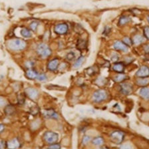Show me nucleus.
Returning a JSON list of instances; mask_svg holds the SVG:
<instances>
[{
  "mask_svg": "<svg viewBox=\"0 0 149 149\" xmlns=\"http://www.w3.org/2000/svg\"><path fill=\"white\" fill-rule=\"evenodd\" d=\"M43 116L46 118H51V119H58L59 115L53 109H47L43 112Z\"/></svg>",
  "mask_w": 149,
  "mask_h": 149,
  "instance_id": "nucleus-9",
  "label": "nucleus"
},
{
  "mask_svg": "<svg viewBox=\"0 0 149 149\" xmlns=\"http://www.w3.org/2000/svg\"><path fill=\"white\" fill-rule=\"evenodd\" d=\"M8 148V143L4 141L0 140V148Z\"/></svg>",
  "mask_w": 149,
  "mask_h": 149,
  "instance_id": "nucleus-32",
  "label": "nucleus"
},
{
  "mask_svg": "<svg viewBox=\"0 0 149 149\" xmlns=\"http://www.w3.org/2000/svg\"><path fill=\"white\" fill-rule=\"evenodd\" d=\"M91 137L89 136H84V137L83 138V141H82V143L84 144V145H86V144H87L89 142L91 141Z\"/></svg>",
  "mask_w": 149,
  "mask_h": 149,
  "instance_id": "nucleus-29",
  "label": "nucleus"
},
{
  "mask_svg": "<svg viewBox=\"0 0 149 149\" xmlns=\"http://www.w3.org/2000/svg\"><path fill=\"white\" fill-rule=\"evenodd\" d=\"M47 77L45 74L41 73V74H38V76H37L36 79H37V80L39 81H45L47 80Z\"/></svg>",
  "mask_w": 149,
  "mask_h": 149,
  "instance_id": "nucleus-27",
  "label": "nucleus"
},
{
  "mask_svg": "<svg viewBox=\"0 0 149 149\" xmlns=\"http://www.w3.org/2000/svg\"><path fill=\"white\" fill-rule=\"evenodd\" d=\"M74 57H75V55H74V53L73 52L69 53L66 56L67 59L69 61H72L73 59H74Z\"/></svg>",
  "mask_w": 149,
  "mask_h": 149,
  "instance_id": "nucleus-31",
  "label": "nucleus"
},
{
  "mask_svg": "<svg viewBox=\"0 0 149 149\" xmlns=\"http://www.w3.org/2000/svg\"><path fill=\"white\" fill-rule=\"evenodd\" d=\"M147 20H148V23H149V15L147 16Z\"/></svg>",
  "mask_w": 149,
  "mask_h": 149,
  "instance_id": "nucleus-42",
  "label": "nucleus"
},
{
  "mask_svg": "<svg viewBox=\"0 0 149 149\" xmlns=\"http://www.w3.org/2000/svg\"><path fill=\"white\" fill-rule=\"evenodd\" d=\"M136 75L140 78L148 77H149V67L147 66H142L136 72Z\"/></svg>",
  "mask_w": 149,
  "mask_h": 149,
  "instance_id": "nucleus-8",
  "label": "nucleus"
},
{
  "mask_svg": "<svg viewBox=\"0 0 149 149\" xmlns=\"http://www.w3.org/2000/svg\"><path fill=\"white\" fill-rule=\"evenodd\" d=\"M92 143L95 146H101L104 144V139L101 136L95 137V139H93Z\"/></svg>",
  "mask_w": 149,
  "mask_h": 149,
  "instance_id": "nucleus-19",
  "label": "nucleus"
},
{
  "mask_svg": "<svg viewBox=\"0 0 149 149\" xmlns=\"http://www.w3.org/2000/svg\"><path fill=\"white\" fill-rule=\"evenodd\" d=\"M110 137L113 143L116 144H120L124 140L125 133L120 130H115L110 134Z\"/></svg>",
  "mask_w": 149,
  "mask_h": 149,
  "instance_id": "nucleus-4",
  "label": "nucleus"
},
{
  "mask_svg": "<svg viewBox=\"0 0 149 149\" xmlns=\"http://www.w3.org/2000/svg\"><path fill=\"white\" fill-rule=\"evenodd\" d=\"M146 60H149V53H146Z\"/></svg>",
  "mask_w": 149,
  "mask_h": 149,
  "instance_id": "nucleus-41",
  "label": "nucleus"
},
{
  "mask_svg": "<svg viewBox=\"0 0 149 149\" xmlns=\"http://www.w3.org/2000/svg\"><path fill=\"white\" fill-rule=\"evenodd\" d=\"M108 97V93L105 90L99 89L94 93L93 99L95 102H101L105 101Z\"/></svg>",
  "mask_w": 149,
  "mask_h": 149,
  "instance_id": "nucleus-3",
  "label": "nucleus"
},
{
  "mask_svg": "<svg viewBox=\"0 0 149 149\" xmlns=\"http://www.w3.org/2000/svg\"><path fill=\"white\" fill-rule=\"evenodd\" d=\"M21 35H22L23 37L29 38V37H31L32 36V33L29 29H27V28H23V29L21 30Z\"/></svg>",
  "mask_w": 149,
  "mask_h": 149,
  "instance_id": "nucleus-22",
  "label": "nucleus"
},
{
  "mask_svg": "<svg viewBox=\"0 0 149 149\" xmlns=\"http://www.w3.org/2000/svg\"><path fill=\"white\" fill-rule=\"evenodd\" d=\"M25 93L27 96L31 99H36L38 97L39 93L33 88H27L25 89Z\"/></svg>",
  "mask_w": 149,
  "mask_h": 149,
  "instance_id": "nucleus-12",
  "label": "nucleus"
},
{
  "mask_svg": "<svg viewBox=\"0 0 149 149\" xmlns=\"http://www.w3.org/2000/svg\"><path fill=\"white\" fill-rule=\"evenodd\" d=\"M139 94L144 99L149 101V88L143 87V88L140 90Z\"/></svg>",
  "mask_w": 149,
  "mask_h": 149,
  "instance_id": "nucleus-14",
  "label": "nucleus"
},
{
  "mask_svg": "<svg viewBox=\"0 0 149 149\" xmlns=\"http://www.w3.org/2000/svg\"><path fill=\"white\" fill-rule=\"evenodd\" d=\"M59 65V61L57 58L51 60L47 64V69L51 71H55L57 69Z\"/></svg>",
  "mask_w": 149,
  "mask_h": 149,
  "instance_id": "nucleus-11",
  "label": "nucleus"
},
{
  "mask_svg": "<svg viewBox=\"0 0 149 149\" xmlns=\"http://www.w3.org/2000/svg\"><path fill=\"white\" fill-rule=\"evenodd\" d=\"M111 59H112V60H113V61H116L118 59V57L116 54H115V55L113 56V57H111Z\"/></svg>",
  "mask_w": 149,
  "mask_h": 149,
  "instance_id": "nucleus-39",
  "label": "nucleus"
},
{
  "mask_svg": "<svg viewBox=\"0 0 149 149\" xmlns=\"http://www.w3.org/2000/svg\"><path fill=\"white\" fill-rule=\"evenodd\" d=\"M69 27L66 23H59L55 27L54 31L57 34L64 35L68 31Z\"/></svg>",
  "mask_w": 149,
  "mask_h": 149,
  "instance_id": "nucleus-7",
  "label": "nucleus"
},
{
  "mask_svg": "<svg viewBox=\"0 0 149 149\" xmlns=\"http://www.w3.org/2000/svg\"><path fill=\"white\" fill-rule=\"evenodd\" d=\"M133 91V87L130 83H123L120 84V93L125 95L131 94Z\"/></svg>",
  "mask_w": 149,
  "mask_h": 149,
  "instance_id": "nucleus-6",
  "label": "nucleus"
},
{
  "mask_svg": "<svg viewBox=\"0 0 149 149\" xmlns=\"http://www.w3.org/2000/svg\"><path fill=\"white\" fill-rule=\"evenodd\" d=\"M149 83V79L147 77L141 78L137 79L136 81V84L137 85L141 86V87H146Z\"/></svg>",
  "mask_w": 149,
  "mask_h": 149,
  "instance_id": "nucleus-17",
  "label": "nucleus"
},
{
  "mask_svg": "<svg viewBox=\"0 0 149 149\" xmlns=\"http://www.w3.org/2000/svg\"><path fill=\"white\" fill-rule=\"evenodd\" d=\"M38 25H39V22H33L29 25L30 29H31L32 31H36V29H37V27H38Z\"/></svg>",
  "mask_w": 149,
  "mask_h": 149,
  "instance_id": "nucleus-28",
  "label": "nucleus"
},
{
  "mask_svg": "<svg viewBox=\"0 0 149 149\" xmlns=\"http://www.w3.org/2000/svg\"><path fill=\"white\" fill-rule=\"evenodd\" d=\"M25 101V97L23 96V95H21L18 97V102L19 104H23Z\"/></svg>",
  "mask_w": 149,
  "mask_h": 149,
  "instance_id": "nucleus-35",
  "label": "nucleus"
},
{
  "mask_svg": "<svg viewBox=\"0 0 149 149\" xmlns=\"http://www.w3.org/2000/svg\"><path fill=\"white\" fill-rule=\"evenodd\" d=\"M127 79H129V77H128L127 74H118L117 76H116L115 78H114V81H116V82H117V83H123V81L127 80Z\"/></svg>",
  "mask_w": 149,
  "mask_h": 149,
  "instance_id": "nucleus-18",
  "label": "nucleus"
},
{
  "mask_svg": "<svg viewBox=\"0 0 149 149\" xmlns=\"http://www.w3.org/2000/svg\"><path fill=\"white\" fill-rule=\"evenodd\" d=\"M20 142L17 139H13L8 143V148H17L20 147Z\"/></svg>",
  "mask_w": 149,
  "mask_h": 149,
  "instance_id": "nucleus-15",
  "label": "nucleus"
},
{
  "mask_svg": "<svg viewBox=\"0 0 149 149\" xmlns=\"http://www.w3.org/2000/svg\"><path fill=\"white\" fill-rule=\"evenodd\" d=\"M123 43L126 44L127 46H131L132 44H133L132 43V41L131 40V39L129 38V37H126L124 39H123Z\"/></svg>",
  "mask_w": 149,
  "mask_h": 149,
  "instance_id": "nucleus-26",
  "label": "nucleus"
},
{
  "mask_svg": "<svg viewBox=\"0 0 149 149\" xmlns=\"http://www.w3.org/2000/svg\"><path fill=\"white\" fill-rule=\"evenodd\" d=\"M144 50L145 51L146 53H149V44L146 45L144 47Z\"/></svg>",
  "mask_w": 149,
  "mask_h": 149,
  "instance_id": "nucleus-37",
  "label": "nucleus"
},
{
  "mask_svg": "<svg viewBox=\"0 0 149 149\" xmlns=\"http://www.w3.org/2000/svg\"><path fill=\"white\" fill-rule=\"evenodd\" d=\"M143 32H144V37H145L148 40H149V27L146 26L144 27Z\"/></svg>",
  "mask_w": 149,
  "mask_h": 149,
  "instance_id": "nucleus-30",
  "label": "nucleus"
},
{
  "mask_svg": "<svg viewBox=\"0 0 149 149\" xmlns=\"http://www.w3.org/2000/svg\"><path fill=\"white\" fill-rule=\"evenodd\" d=\"M4 129H5V127H4V125H1V124H0V134L1 133L2 131H3V130H4Z\"/></svg>",
  "mask_w": 149,
  "mask_h": 149,
  "instance_id": "nucleus-40",
  "label": "nucleus"
},
{
  "mask_svg": "<svg viewBox=\"0 0 149 149\" xmlns=\"http://www.w3.org/2000/svg\"><path fill=\"white\" fill-rule=\"evenodd\" d=\"M25 66H26L27 68L31 69L34 66V63L31 61H29L26 62V64H25Z\"/></svg>",
  "mask_w": 149,
  "mask_h": 149,
  "instance_id": "nucleus-33",
  "label": "nucleus"
},
{
  "mask_svg": "<svg viewBox=\"0 0 149 149\" xmlns=\"http://www.w3.org/2000/svg\"><path fill=\"white\" fill-rule=\"evenodd\" d=\"M5 104H6L5 100L3 99H2V98H0V106H3Z\"/></svg>",
  "mask_w": 149,
  "mask_h": 149,
  "instance_id": "nucleus-38",
  "label": "nucleus"
},
{
  "mask_svg": "<svg viewBox=\"0 0 149 149\" xmlns=\"http://www.w3.org/2000/svg\"><path fill=\"white\" fill-rule=\"evenodd\" d=\"M58 138H59L58 134L52 131L45 132L43 134L44 141L49 144L55 143L57 141Z\"/></svg>",
  "mask_w": 149,
  "mask_h": 149,
  "instance_id": "nucleus-5",
  "label": "nucleus"
},
{
  "mask_svg": "<svg viewBox=\"0 0 149 149\" xmlns=\"http://www.w3.org/2000/svg\"><path fill=\"white\" fill-rule=\"evenodd\" d=\"M110 31H111V29L110 27H106L105 28H104V30L103 31V34H109V33H110Z\"/></svg>",
  "mask_w": 149,
  "mask_h": 149,
  "instance_id": "nucleus-36",
  "label": "nucleus"
},
{
  "mask_svg": "<svg viewBox=\"0 0 149 149\" xmlns=\"http://www.w3.org/2000/svg\"><path fill=\"white\" fill-rule=\"evenodd\" d=\"M113 47L116 50L124 51V52H127V51H128V49H129L128 46L126 45V44H125L123 42L119 41H116L115 43H114Z\"/></svg>",
  "mask_w": 149,
  "mask_h": 149,
  "instance_id": "nucleus-10",
  "label": "nucleus"
},
{
  "mask_svg": "<svg viewBox=\"0 0 149 149\" xmlns=\"http://www.w3.org/2000/svg\"><path fill=\"white\" fill-rule=\"evenodd\" d=\"M77 47L79 50H83L87 48V41L84 39H79L77 44Z\"/></svg>",
  "mask_w": 149,
  "mask_h": 149,
  "instance_id": "nucleus-21",
  "label": "nucleus"
},
{
  "mask_svg": "<svg viewBox=\"0 0 149 149\" xmlns=\"http://www.w3.org/2000/svg\"><path fill=\"white\" fill-rule=\"evenodd\" d=\"M39 73L33 69H29L26 71V77L29 79H36Z\"/></svg>",
  "mask_w": 149,
  "mask_h": 149,
  "instance_id": "nucleus-16",
  "label": "nucleus"
},
{
  "mask_svg": "<svg viewBox=\"0 0 149 149\" xmlns=\"http://www.w3.org/2000/svg\"><path fill=\"white\" fill-rule=\"evenodd\" d=\"M8 47L13 51H22L26 47L27 43L24 40L19 39H12L8 42Z\"/></svg>",
  "mask_w": 149,
  "mask_h": 149,
  "instance_id": "nucleus-1",
  "label": "nucleus"
},
{
  "mask_svg": "<svg viewBox=\"0 0 149 149\" xmlns=\"http://www.w3.org/2000/svg\"><path fill=\"white\" fill-rule=\"evenodd\" d=\"M144 41V37L141 36H139V35H137V36H135L133 38V40H132V43L134 44V45H140V44L143 43Z\"/></svg>",
  "mask_w": 149,
  "mask_h": 149,
  "instance_id": "nucleus-23",
  "label": "nucleus"
},
{
  "mask_svg": "<svg viewBox=\"0 0 149 149\" xmlns=\"http://www.w3.org/2000/svg\"><path fill=\"white\" fill-rule=\"evenodd\" d=\"M37 53L41 57L47 58L51 55V50L49 47L45 43H41L37 47Z\"/></svg>",
  "mask_w": 149,
  "mask_h": 149,
  "instance_id": "nucleus-2",
  "label": "nucleus"
},
{
  "mask_svg": "<svg viewBox=\"0 0 149 149\" xmlns=\"http://www.w3.org/2000/svg\"><path fill=\"white\" fill-rule=\"evenodd\" d=\"M130 22V18L127 17V16H123L121 17L118 22V25H124L125 24H127L128 23Z\"/></svg>",
  "mask_w": 149,
  "mask_h": 149,
  "instance_id": "nucleus-24",
  "label": "nucleus"
},
{
  "mask_svg": "<svg viewBox=\"0 0 149 149\" xmlns=\"http://www.w3.org/2000/svg\"><path fill=\"white\" fill-rule=\"evenodd\" d=\"M85 57H83V56H81V57H79L75 62H74V63L73 65V67L74 68H79V67H81V65H83V63L85 61Z\"/></svg>",
  "mask_w": 149,
  "mask_h": 149,
  "instance_id": "nucleus-20",
  "label": "nucleus"
},
{
  "mask_svg": "<svg viewBox=\"0 0 149 149\" xmlns=\"http://www.w3.org/2000/svg\"><path fill=\"white\" fill-rule=\"evenodd\" d=\"M113 69L114 71L116 72V73H122L124 72L125 69V65L123 63H121V62L116 63L114 64Z\"/></svg>",
  "mask_w": 149,
  "mask_h": 149,
  "instance_id": "nucleus-13",
  "label": "nucleus"
},
{
  "mask_svg": "<svg viewBox=\"0 0 149 149\" xmlns=\"http://www.w3.org/2000/svg\"><path fill=\"white\" fill-rule=\"evenodd\" d=\"M15 108L13 106H8L6 107V109H5V113L6 114H8V115H12L13 113H14V112H15Z\"/></svg>",
  "mask_w": 149,
  "mask_h": 149,
  "instance_id": "nucleus-25",
  "label": "nucleus"
},
{
  "mask_svg": "<svg viewBox=\"0 0 149 149\" xmlns=\"http://www.w3.org/2000/svg\"><path fill=\"white\" fill-rule=\"evenodd\" d=\"M61 145L59 144H56V143H53V144H51V145L49 146V148H61Z\"/></svg>",
  "mask_w": 149,
  "mask_h": 149,
  "instance_id": "nucleus-34",
  "label": "nucleus"
}]
</instances>
